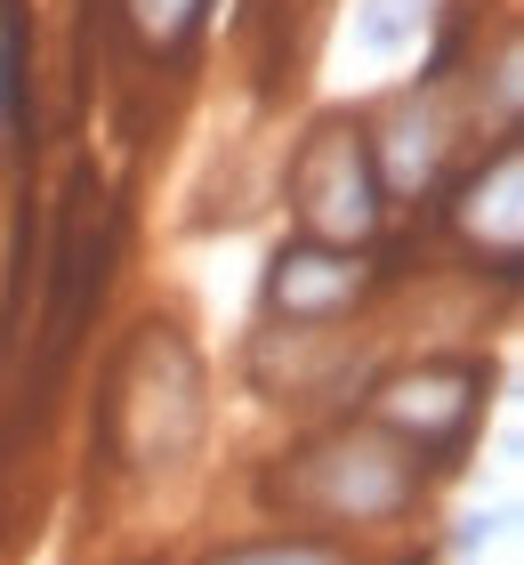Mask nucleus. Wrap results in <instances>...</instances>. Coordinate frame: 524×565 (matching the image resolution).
<instances>
[{
  "mask_svg": "<svg viewBox=\"0 0 524 565\" xmlns=\"http://www.w3.org/2000/svg\"><path fill=\"white\" fill-rule=\"evenodd\" d=\"M419 484H428V460L396 445L379 420H331L275 460L267 501L314 533H347V525H404L419 509Z\"/></svg>",
  "mask_w": 524,
  "mask_h": 565,
  "instance_id": "obj_1",
  "label": "nucleus"
},
{
  "mask_svg": "<svg viewBox=\"0 0 524 565\" xmlns=\"http://www.w3.org/2000/svg\"><path fill=\"white\" fill-rule=\"evenodd\" d=\"M105 428L121 436V469H178L202 436V355L178 340V323H146V340L121 355Z\"/></svg>",
  "mask_w": 524,
  "mask_h": 565,
  "instance_id": "obj_2",
  "label": "nucleus"
},
{
  "mask_svg": "<svg viewBox=\"0 0 524 565\" xmlns=\"http://www.w3.org/2000/svg\"><path fill=\"white\" fill-rule=\"evenodd\" d=\"M291 218L299 243H331V250H363L387 218L379 170H372V138H363L355 114L314 121L291 153Z\"/></svg>",
  "mask_w": 524,
  "mask_h": 565,
  "instance_id": "obj_3",
  "label": "nucleus"
},
{
  "mask_svg": "<svg viewBox=\"0 0 524 565\" xmlns=\"http://www.w3.org/2000/svg\"><path fill=\"white\" fill-rule=\"evenodd\" d=\"M477 413H484V372L477 364H452V355H428V364L387 372L372 388V413H363V420H379L396 445H411L419 460H436V469H443V452L468 445Z\"/></svg>",
  "mask_w": 524,
  "mask_h": 565,
  "instance_id": "obj_4",
  "label": "nucleus"
},
{
  "mask_svg": "<svg viewBox=\"0 0 524 565\" xmlns=\"http://www.w3.org/2000/svg\"><path fill=\"white\" fill-rule=\"evenodd\" d=\"M372 291V259L331 243H282L258 282V316L275 331H339Z\"/></svg>",
  "mask_w": 524,
  "mask_h": 565,
  "instance_id": "obj_5",
  "label": "nucleus"
},
{
  "mask_svg": "<svg viewBox=\"0 0 524 565\" xmlns=\"http://www.w3.org/2000/svg\"><path fill=\"white\" fill-rule=\"evenodd\" d=\"M428 24H436V0H355L347 41L363 57H404V49L428 41Z\"/></svg>",
  "mask_w": 524,
  "mask_h": 565,
  "instance_id": "obj_6",
  "label": "nucleus"
},
{
  "mask_svg": "<svg viewBox=\"0 0 524 565\" xmlns=\"http://www.w3.org/2000/svg\"><path fill=\"white\" fill-rule=\"evenodd\" d=\"M202 565H355L339 550V533H267V542H234Z\"/></svg>",
  "mask_w": 524,
  "mask_h": 565,
  "instance_id": "obj_7",
  "label": "nucleus"
},
{
  "mask_svg": "<svg viewBox=\"0 0 524 565\" xmlns=\"http://www.w3.org/2000/svg\"><path fill=\"white\" fill-rule=\"evenodd\" d=\"M501 533H509V509H477V518H460V533H452V557H460V565H477L492 542H501Z\"/></svg>",
  "mask_w": 524,
  "mask_h": 565,
  "instance_id": "obj_8",
  "label": "nucleus"
},
{
  "mask_svg": "<svg viewBox=\"0 0 524 565\" xmlns=\"http://www.w3.org/2000/svg\"><path fill=\"white\" fill-rule=\"evenodd\" d=\"M138 17L153 24V33H186V24L202 17V0H138Z\"/></svg>",
  "mask_w": 524,
  "mask_h": 565,
  "instance_id": "obj_9",
  "label": "nucleus"
}]
</instances>
